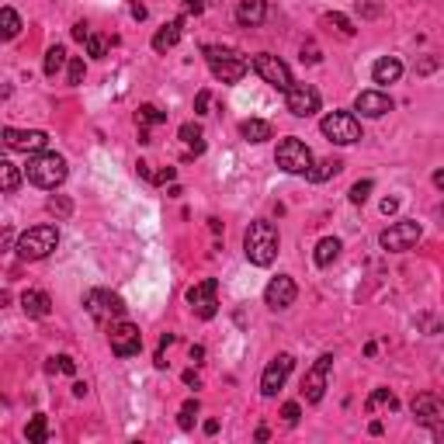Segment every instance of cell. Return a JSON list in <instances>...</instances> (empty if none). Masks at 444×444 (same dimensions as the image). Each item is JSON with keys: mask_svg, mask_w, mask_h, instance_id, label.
<instances>
[{"mask_svg": "<svg viewBox=\"0 0 444 444\" xmlns=\"http://www.w3.org/2000/svg\"><path fill=\"white\" fill-rule=\"evenodd\" d=\"M243 253H246V260H250V264L268 268V264L278 257V229H275L268 219L250 222V226H246V233H243Z\"/></svg>", "mask_w": 444, "mask_h": 444, "instance_id": "1", "label": "cell"}, {"mask_svg": "<svg viewBox=\"0 0 444 444\" xmlns=\"http://www.w3.org/2000/svg\"><path fill=\"white\" fill-rule=\"evenodd\" d=\"M66 174H70V167L66 160L59 157V153H32L28 157V167H25V177L35 184V188H45V191H56L63 181H66Z\"/></svg>", "mask_w": 444, "mask_h": 444, "instance_id": "2", "label": "cell"}, {"mask_svg": "<svg viewBox=\"0 0 444 444\" xmlns=\"http://www.w3.org/2000/svg\"><path fill=\"white\" fill-rule=\"evenodd\" d=\"M205 63H208V70H212V77L222 83H240L246 77V70H250V63L243 59L236 49H229V45H205Z\"/></svg>", "mask_w": 444, "mask_h": 444, "instance_id": "3", "label": "cell"}, {"mask_svg": "<svg viewBox=\"0 0 444 444\" xmlns=\"http://www.w3.org/2000/svg\"><path fill=\"white\" fill-rule=\"evenodd\" d=\"M56 246H59V229H56L52 222H42V226H32L28 233H21L14 250H18L21 260H42V257H49Z\"/></svg>", "mask_w": 444, "mask_h": 444, "instance_id": "4", "label": "cell"}, {"mask_svg": "<svg viewBox=\"0 0 444 444\" xmlns=\"http://www.w3.org/2000/svg\"><path fill=\"white\" fill-rule=\"evenodd\" d=\"M83 306H87L90 320L101 323V326L119 323L121 316H125V302H121V295L108 292V288H90V292L83 295Z\"/></svg>", "mask_w": 444, "mask_h": 444, "instance_id": "5", "label": "cell"}, {"mask_svg": "<svg viewBox=\"0 0 444 444\" xmlns=\"http://www.w3.org/2000/svg\"><path fill=\"white\" fill-rule=\"evenodd\" d=\"M320 132H323L330 143L337 146H354L361 139V121L354 119L351 112H330L323 121H320Z\"/></svg>", "mask_w": 444, "mask_h": 444, "instance_id": "6", "label": "cell"}, {"mask_svg": "<svg viewBox=\"0 0 444 444\" xmlns=\"http://www.w3.org/2000/svg\"><path fill=\"white\" fill-rule=\"evenodd\" d=\"M275 163L282 167L284 174H309V167H313V153H309V146H306L302 139L288 136V139L278 143V150H275Z\"/></svg>", "mask_w": 444, "mask_h": 444, "instance_id": "7", "label": "cell"}, {"mask_svg": "<svg viewBox=\"0 0 444 444\" xmlns=\"http://www.w3.org/2000/svg\"><path fill=\"white\" fill-rule=\"evenodd\" d=\"M424 236V226L416 222V219H403V222H392L389 229H382V250H389V253H403L409 246H416V240Z\"/></svg>", "mask_w": 444, "mask_h": 444, "instance_id": "8", "label": "cell"}, {"mask_svg": "<svg viewBox=\"0 0 444 444\" xmlns=\"http://www.w3.org/2000/svg\"><path fill=\"white\" fill-rule=\"evenodd\" d=\"M250 66H253V73H257L260 80L271 83V87H275V90H282V94H288V90H292V83H295V80H292V70L284 66L278 56H271V52L253 56V63H250Z\"/></svg>", "mask_w": 444, "mask_h": 444, "instance_id": "9", "label": "cell"}, {"mask_svg": "<svg viewBox=\"0 0 444 444\" xmlns=\"http://www.w3.org/2000/svg\"><path fill=\"white\" fill-rule=\"evenodd\" d=\"M108 344H112V354H119V358H132V354L143 351V333H139V326L136 323L119 320V323H112Z\"/></svg>", "mask_w": 444, "mask_h": 444, "instance_id": "10", "label": "cell"}, {"mask_svg": "<svg viewBox=\"0 0 444 444\" xmlns=\"http://www.w3.org/2000/svg\"><path fill=\"white\" fill-rule=\"evenodd\" d=\"M284 108L295 119H309L320 112V90L313 83H292V90L284 94Z\"/></svg>", "mask_w": 444, "mask_h": 444, "instance_id": "11", "label": "cell"}, {"mask_svg": "<svg viewBox=\"0 0 444 444\" xmlns=\"http://www.w3.org/2000/svg\"><path fill=\"white\" fill-rule=\"evenodd\" d=\"M215 292H219V282H215V278H205V282L191 284V288L184 292V299H188V306H191L202 320H212V316L219 313V299H215Z\"/></svg>", "mask_w": 444, "mask_h": 444, "instance_id": "12", "label": "cell"}, {"mask_svg": "<svg viewBox=\"0 0 444 444\" xmlns=\"http://www.w3.org/2000/svg\"><path fill=\"white\" fill-rule=\"evenodd\" d=\"M4 146L14 153H42L49 146V136L42 128H4Z\"/></svg>", "mask_w": 444, "mask_h": 444, "instance_id": "13", "label": "cell"}, {"mask_svg": "<svg viewBox=\"0 0 444 444\" xmlns=\"http://www.w3.org/2000/svg\"><path fill=\"white\" fill-rule=\"evenodd\" d=\"M330 368H333V354H320L316 364L306 371V378H302V396H306V403H320V400H323Z\"/></svg>", "mask_w": 444, "mask_h": 444, "instance_id": "14", "label": "cell"}, {"mask_svg": "<svg viewBox=\"0 0 444 444\" xmlns=\"http://www.w3.org/2000/svg\"><path fill=\"white\" fill-rule=\"evenodd\" d=\"M292 368H295V358H292V354H278V358H271L268 368H264V375H260V392H264V396H278V389L288 382Z\"/></svg>", "mask_w": 444, "mask_h": 444, "instance_id": "15", "label": "cell"}, {"mask_svg": "<svg viewBox=\"0 0 444 444\" xmlns=\"http://www.w3.org/2000/svg\"><path fill=\"white\" fill-rule=\"evenodd\" d=\"M413 416H416V424H424V427H441L444 424V400L441 396H434V392H420L413 403Z\"/></svg>", "mask_w": 444, "mask_h": 444, "instance_id": "16", "label": "cell"}, {"mask_svg": "<svg viewBox=\"0 0 444 444\" xmlns=\"http://www.w3.org/2000/svg\"><path fill=\"white\" fill-rule=\"evenodd\" d=\"M295 299H299V288H295V282H292L288 275L271 278V282H268V288H264V302H268L271 309H288Z\"/></svg>", "mask_w": 444, "mask_h": 444, "instance_id": "17", "label": "cell"}, {"mask_svg": "<svg viewBox=\"0 0 444 444\" xmlns=\"http://www.w3.org/2000/svg\"><path fill=\"white\" fill-rule=\"evenodd\" d=\"M354 112H361L364 119H382L392 112V97L382 94V90H361L354 97Z\"/></svg>", "mask_w": 444, "mask_h": 444, "instance_id": "18", "label": "cell"}, {"mask_svg": "<svg viewBox=\"0 0 444 444\" xmlns=\"http://www.w3.org/2000/svg\"><path fill=\"white\" fill-rule=\"evenodd\" d=\"M264 18H268V0H240L236 21L243 28H257V25H264Z\"/></svg>", "mask_w": 444, "mask_h": 444, "instance_id": "19", "label": "cell"}, {"mask_svg": "<svg viewBox=\"0 0 444 444\" xmlns=\"http://www.w3.org/2000/svg\"><path fill=\"white\" fill-rule=\"evenodd\" d=\"M400 77H403V63H400L396 56H382V59L371 66V80L382 83V87H385V83H396Z\"/></svg>", "mask_w": 444, "mask_h": 444, "instance_id": "20", "label": "cell"}, {"mask_svg": "<svg viewBox=\"0 0 444 444\" xmlns=\"http://www.w3.org/2000/svg\"><path fill=\"white\" fill-rule=\"evenodd\" d=\"M21 309H25L28 316H35V320H45V316L52 313V299H49L45 292H25V295H21Z\"/></svg>", "mask_w": 444, "mask_h": 444, "instance_id": "21", "label": "cell"}, {"mask_svg": "<svg viewBox=\"0 0 444 444\" xmlns=\"http://www.w3.org/2000/svg\"><path fill=\"white\" fill-rule=\"evenodd\" d=\"M181 32H184V18H174L170 25H163L160 32L153 35V49H157V52H167V49H174V45L181 42Z\"/></svg>", "mask_w": 444, "mask_h": 444, "instance_id": "22", "label": "cell"}, {"mask_svg": "<svg viewBox=\"0 0 444 444\" xmlns=\"http://www.w3.org/2000/svg\"><path fill=\"white\" fill-rule=\"evenodd\" d=\"M240 136L246 143H268L275 136V128H271V121H264V119H246L240 121Z\"/></svg>", "mask_w": 444, "mask_h": 444, "instance_id": "23", "label": "cell"}, {"mask_svg": "<svg viewBox=\"0 0 444 444\" xmlns=\"http://www.w3.org/2000/svg\"><path fill=\"white\" fill-rule=\"evenodd\" d=\"M177 136H181V143H184V146H191V153H195V157H202V153H205V132H202V125H198V121H184V125L177 128Z\"/></svg>", "mask_w": 444, "mask_h": 444, "instance_id": "24", "label": "cell"}, {"mask_svg": "<svg viewBox=\"0 0 444 444\" xmlns=\"http://www.w3.org/2000/svg\"><path fill=\"white\" fill-rule=\"evenodd\" d=\"M340 170H344V163H340V160H333V157H326V160L313 163V167H309V174H306V177H309V181H313V184H323V181H330V177H337V174H340Z\"/></svg>", "mask_w": 444, "mask_h": 444, "instance_id": "25", "label": "cell"}, {"mask_svg": "<svg viewBox=\"0 0 444 444\" xmlns=\"http://www.w3.org/2000/svg\"><path fill=\"white\" fill-rule=\"evenodd\" d=\"M337 257H340V240H337V236H323V240L316 243V253H313V260H316L320 268H330Z\"/></svg>", "mask_w": 444, "mask_h": 444, "instance_id": "26", "label": "cell"}, {"mask_svg": "<svg viewBox=\"0 0 444 444\" xmlns=\"http://www.w3.org/2000/svg\"><path fill=\"white\" fill-rule=\"evenodd\" d=\"M0 25H4V28H0V35H4V39H7V42L18 39V32H21V18H18V11H14V7H4V11H0Z\"/></svg>", "mask_w": 444, "mask_h": 444, "instance_id": "27", "label": "cell"}, {"mask_svg": "<svg viewBox=\"0 0 444 444\" xmlns=\"http://www.w3.org/2000/svg\"><path fill=\"white\" fill-rule=\"evenodd\" d=\"M323 25L337 28V32H340V35H347V39L358 32V28H354V21H351L347 14H340V11H330V14H323Z\"/></svg>", "mask_w": 444, "mask_h": 444, "instance_id": "28", "label": "cell"}, {"mask_svg": "<svg viewBox=\"0 0 444 444\" xmlns=\"http://www.w3.org/2000/svg\"><path fill=\"white\" fill-rule=\"evenodd\" d=\"M63 66H66V49H63V45H52V49L45 52V77H56Z\"/></svg>", "mask_w": 444, "mask_h": 444, "instance_id": "29", "label": "cell"}, {"mask_svg": "<svg viewBox=\"0 0 444 444\" xmlns=\"http://www.w3.org/2000/svg\"><path fill=\"white\" fill-rule=\"evenodd\" d=\"M0 174H4V195H14L18 184H21V170H18V163L4 160L0 163Z\"/></svg>", "mask_w": 444, "mask_h": 444, "instance_id": "30", "label": "cell"}, {"mask_svg": "<svg viewBox=\"0 0 444 444\" xmlns=\"http://www.w3.org/2000/svg\"><path fill=\"white\" fill-rule=\"evenodd\" d=\"M28 441L32 444L49 441V420H45V413H35V416H32V424H28Z\"/></svg>", "mask_w": 444, "mask_h": 444, "instance_id": "31", "label": "cell"}, {"mask_svg": "<svg viewBox=\"0 0 444 444\" xmlns=\"http://www.w3.org/2000/svg\"><path fill=\"white\" fill-rule=\"evenodd\" d=\"M378 406H389V409H396L400 403H396V396H392L389 389H375V392L368 396V403H364V409H368V413H375Z\"/></svg>", "mask_w": 444, "mask_h": 444, "instance_id": "32", "label": "cell"}, {"mask_svg": "<svg viewBox=\"0 0 444 444\" xmlns=\"http://www.w3.org/2000/svg\"><path fill=\"white\" fill-rule=\"evenodd\" d=\"M195 416H198V400H188V403L181 406V413H177V427H181V431H191V427H195Z\"/></svg>", "mask_w": 444, "mask_h": 444, "instance_id": "33", "label": "cell"}, {"mask_svg": "<svg viewBox=\"0 0 444 444\" xmlns=\"http://www.w3.org/2000/svg\"><path fill=\"white\" fill-rule=\"evenodd\" d=\"M160 121H167V112H160L157 104H143L139 108V125L146 128V125H160Z\"/></svg>", "mask_w": 444, "mask_h": 444, "instance_id": "34", "label": "cell"}, {"mask_svg": "<svg viewBox=\"0 0 444 444\" xmlns=\"http://www.w3.org/2000/svg\"><path fill=\"white\" fill-rule=\"evenodd\" d=\"M371 188H375V181H358V184L347 191V198H351L354 205H364L368 202V195H371Z\"/></svg>", "mask_w": 444, "mask_h": 444, "instance_id": "35", "label": "cell"}, {"mask_svg": "<svg viewBox=\"0 0 444 444\" xmlns=\"http://www.w3.org/2000/svg\"><path fill=\"white\" fill-rule=\"evenodd\" d=\"M104 52H108V39H104V35H90V39H87V56L104 59Z\"/></svg>", "mask_w": 444, "mask_h": 444, "instance_id": "36", "label": "cell"}, {"mask_svg": "<svg viewBox=\"0 0 444 444\" xmlns=\"http://www.w3.org/2000/svg\"><path fill=\"white\" fill-rule=\"evenodd\" d=\"M63 371V375H77V361L70 358V354H59V358H52V364H49V371Z\"/></svg>", "mask_w": 444, "mask_h": 444, "instance_id": "37", "label": "cell"}, {"mask_svg": "<svg viewBox=\"0 0 444 444\" xmlns=\"http://www.w3.org/2000/svg\"><path fill=\"white\" fill-rule=\"evenodd\" d=\"M299 416H302V406H299V403H284L282 406V420L288 424V427H295V424H299Z\"/></svg>", "mask_w": 444, "mask_h": 444, "instance_id": "38", "label": "cell"}, {"mask_svg": "<svg viewBox=\"0 0 444 444\" xmlns=\"http://www.w3.org/2000/svg\"><path fill=\"white\" fill-rule=\"evenodd\" d=\"M66 77H70V83L77 87V83H83V59H70V70H66Z\"/></svg>", "mask_w": 444, "mask_h": 444, "instance_id": "39", "label": "cell"}, {"mask_svg": "<svg viewBox=\"0 0 444 444\" xmlns=\"http://www.w3.org/2000/svg\"><path fill=\"white\" fill-rule=\"evenodd\" d=\"M208 101H212V94H208V90H198V97H195V115H205V112H208Z\"/></svg>", "mask_w": 444, "mask_h": 444, "instance_id": "40", "label": "cell"}, {"mask_svg": "<svg viewBox=\"0 0 444 444\" xmlns=\"http://www.w3.org/2000/svg\"><path fill=\"white\" fill-rule=\"evenodd\" d=\"M90 35H94V32H90V25H87V21H77V25H73V39H77V42H87Z\"/></svg>", "mask_w": 444, "mask_h": 444, "instance_id": "41", "label": "cell"}, {"mask_svg": "<svg viewBox=\"0 0 444 444\" xmlns=\"http://www.w3.org/2000/svg\"><path fill=\"white\" fill-rule=\"evenodd\" d=\"M174 177H177V167H163L160 174H157V177H153V184H167V181H170V184H174Z\"/></svg>", "mask_w": 444, "mask_h": 444, "instance_id": "42", "label": "cell"}, {"mask_svg": "<svg viewBox=\"0 0 444 444\" xmlns=\"http://www.w3.org/2000/svg\"><path fill=\"white\" fill-rule=\"evenodd\" d=\"M302 59H306V63H320L323 56H320V49L309 42V45H302Z\"/></svg>", "mask_w": 444, "mask_h": 444, "instance_id": "43", "label": "cell"}, {"mask_svg": "<svg viewBox=\"0 0 444 444\" xmlns=\"http://www.w3.org/2000/svg\"><path fill=\"white\" fill-rule=\"evenodd\" d=\"M49 212H56V215H70V202H66V198H52V202H49Z\"/></svg>", "mask_w": 444, "mask_h": 444, "instance_id": "44", "label": "cell"}, {"mask_svg": "<svg viewBox=\"0 0 444 444\" xmlns=\"http://www.w3.org/2000/svg\"><path fill=\"white\" fill-rule=\"evenodd\" d=\"M184 11H188V14H202L205 0H184Z\"/></svg>", "mask_w": 444, "mask_h": 444, "instance_id": "45", "label": "cell"}, {"mask_svg": "<svg viewBox=\"0 0 444 444\" xmlns=\"http://www.w3.org/2000/svg\"><path fill=\"white\" fill-rule=\"evenodd\" d=\"M382 212H385V215L400 212V198H385V202H382Z\"/></svg>", "mask_w": 444, "mask_h": 444, "instance_id": "46", "label": "cell"}, {"mask_svg": "<svg viewBox=\"0 0 444 444\" xmlns=\"http://www.w3.org/2000/svg\"><path fill=\"white\" fill-rule=\"evenodd\" d=\"M136 170H139V177H146V181H153V177H157V174H153V170H150V163H136Z\"/></svg>", "mask_w": 444, "mask_h": 444, "instance_id": "47", "label": "cell"}, {"mask_svg": "<svg viewBox=\"0 0 444 444\" xmlns=\"http://www.w3.org/2000/svg\"><path fill=\"white\" fill-rule=\"evenodd\" d=\"M358 11H361L364 18H375V14H378V7H375V4H361V0H358Z\"/></svg>", "mask_w": 444, "mask_h": 444, "instance_id": "48", "label": "cell"}, {"mask_svg": "<svg viewBox=\"0 0 444 444\" xmlns=\"http://www.w3.org/2000/svg\"><path fill=\"white\" fill-rule=\"evenodd\" d=\"M132 18H136V21H143V18H146V7H143L139 0H132Z\"/></svg>", "mask_w": 444, "mask_h": 444, "instance_id": "49", "label": "cell"}, {"mask_svg": "<svg viewBox=\"0 0 444 444\" xmlns=\"http://www.w3.org/2000/svg\"><path fill=\"white\" fill-rule=\"evenodd\" d=\"M184 385H195V389H198L202 382H198V375H195V371H184Z\"/></svg>", "mask_w": 444, "mask_h": 444, "instance_id": "50", "label": "cell"}, {"mask_svg": "<svg viewBox=\"0 0 444 444\" xmlns=\"http://www.w3.org/2000/svg\"><path fill=\"white\" fill-rule=\"evenodd\" d=\"M434 66H438V59H424V63H420V73H431Z\"/></svg>", "mask_w": 444, "mask_h": 444, "instance_id": "51", "label": "cell"}, {"mask_svg": "<svg viewBox=\"0 0 444 444\" xmlns=\"http://www.w3.org/2000/svg\"><path fill=\"white\" fill-rule=\"evenodd\" d=\"M205 434H219V420H205Z\"/></svg>", "mask_w": 444, "mask_h": 444, "instance_id": "52", "label": "cell"}, {"mask_svg": "<svg viewBox=\"0 0 444 444\" xmlns=\"http://www.w3.org/2000/svg\"><path fill=\"white\" fill-rule=\"evenodd\" d=\"M73 396H77V400L87 396V385H83V382H73Z\"/></svg>", "mask_w": 444, "mask_h": 444, "instance_id": "53", "label": "cell"}, {"mask_svg": "<svg viewBox=\"0 0 444 444\" xmlns=\"http://www.w3.org/2000/svg\"><path fill=\"white\" fill-rule=\"evenodd\" d=\"M205 358V347H191V361H202Z\"/></svg>", "mask_w": 444, "mask_h": 444, "instance_id": "54", "label": "cell"}, {"mask_svg": "<svg viewBox=\"0 0 444 444\" xmlns=\"http://www.w3.org/2000/svg\"><path fill=\"white\" fill-rule=\"evenodd\" d=\"M434 184H438V188H444V170H438V174H434Z\"/></svg>", "mask_w": 444, "mask_h": 444, "instance_id": "55", "label": "cell"}, {"mask_svg": "<svg viewBox=\"0 0 444 444\" xmlns=\"http://www.w3.org/2000/svg\"><path fill=\"white\" fill-rule=\"evenodd\" d=\"M441 219H444V208H441Z\"/></svg>", "mask_w": 444, "mask_h": 444, "instance_id": "56", "label": "cell"}]
</instances>
